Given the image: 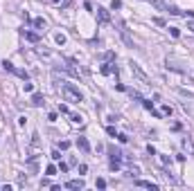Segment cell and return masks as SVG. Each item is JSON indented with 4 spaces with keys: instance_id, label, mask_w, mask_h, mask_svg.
<instances>
[{
    "instance_id": "ba28073f",
    "label": "cell",
    "mask_w": 194,
    "mask_h": 191,
    "mask_svg": "<svg viewBox=\"0 0 194 191\" xmlns=\"http://www.w3.org/2000/svg\"><path fill=\"white\" fill-rule=\"evenodd\" d=\"M66 187H68V189H84V182H81V180H68Z\"/></svg>"
},
{
    "instance_id": "cb8c5ba5",
    "label": "cell",
    "mask_w": 194,
    "mask_h": 191,
    "mask_svg": "<svg viewBox=\"0 0 194 191\" xmlns=\"http://www.w3.org/2000/svg\"><path fill=\"white\" fill-rule=\"evenodd\" d=\"M163 115H172V108H169V106H163Z\"/></svg>"
},
{
    "instance_id": "ac0fdd59",
    "label": "cell",
    "mask_w": 194,
    "mask_h": 191,
    "mask_svg": "<svg viewBox=\"0 0 194 191\" xmlns=\"http://www.w3.org/2000/svg\"><path fill=\"white\" fill-rule=\"evenodd\" d=\"M45 173H48V175H54V173H56V166H54V164H50L48 169H45Z\"/></svg>"
},
{
    "instance_id": "52a82bcc",
    "label": "cell",
    "mask_w": 194,
    "mask_h": 191,
    "mask_svg": "<svg viewBox=\"0 0 194 191\" xmlns=\"http://www.w3.org/2000/svg\"><path fill=\"white\" fill-rule=\"evenodd\" d=\"M108 153H111V160H122V151L115 146H108Z\"/></svg>"
},
{
    "instance_id": "8fae6325",
    "label": "cell",
    "mask_w": 194,
    "mask_h": 191,
    "mask_svg": "<svg viewBox=\"0 0 194 191\" xmlns=\"http://www.w3.org/2000/svg\"><path fill=\"white\" fill-rule=\"evenodd\" d=\"M183 146L187 148V153H194V144H192L190 137H183Z\"/></svg>"
},
{
    "instance_id": "277c9868",
    "label": "cell",
    "mask_w": 194,
    "mask_h": 191,
    "mask_svg": "<svg viewBox=\"0 0 194 191\" xmlns=\"http://www.w3.org/2000/svg\"><path fill=\"white\" fill-rule=\"evenodd\" d=\"M149 2H151L158 11H169V5L165 2V0H149Z\"/></svg>"
},
{
    "instance_id": "5bb4252c",
    "label": "cell",
    "mask_w": 194,
    "mask_h": 191,
    "mask_svg": "<svg viewBox=\"0 0 194 191\" xmlns=\"http://www.w3.org/2000/svg\"><path fill=\"white\" fill-rule=\"evenodd\" d=\"M2 68H5V72H16V68L11 65L9 61H2Z\"/></svg>"
},
{
    "instance_id": "3957f363",
    "label": "cell",
    "mask_w": 194,
    "mask_h": 191,
    "mask_svg": "<svg viewBox=\"0 0 194 191\" xmlns=\"http://www.w3.org/2000/svg\"><path fill=\"white\" fill-rule=\"evenodd\" d=\"M77 146H79L81 153H90V144H88L86 137H77Z\"/></svg>"
},
{
    "instance_id": "4316f807",
    "label": "cell",
    "mask_w": 194,
    "mask_h": 191,
    "mask_svg": "<svg viewBox=\"0 0 194 191\" xmlns=\"http://www.w3.org/2000/svg\"><path fill=\"white\" fill-rule=\"evenodd\" d=\"M187 30H190V32H194V20H190V23H187Z\"/></svg>"
},
{
    "instance_id": "e0dca14e",
    "label": "cell",
    "mask_w": 194,
    "mask_h": 191,
    "mask_svg": "<svg viewBox=\"0 0 194 191\" xmlns=\"http://www.w3.org/2000/svg\"><path fill=\"white\" fill-rule=\"evenodd\" d=\"M54 40H56L59 45H63V43H66V36H63V34H56V36H54Z\"/></svg>"
},
{
    "instance_id": "d4e9b609",
    "label": "cell",
    "mask_w": 194,
    "mask_h": 191,
    "mask_svg": "<svg viewBox=\"0 0 194 191\" xmlns=\"http://www.w3.org/2000/svg\"><path fill=\"white\" fill-rule=\"evenodd\" d=\"M50 155H52V160H61V155H59V151H52V153H50Z\"/></svg>"
},
{
    "instance_id": "484cf974",
    "label": "cell",
    "mask_w": 194,
    "mask_h": 191,
    "mask_svg": "<svg viewBox=\"0 0 194 191\" xmlns=\"http://www.w3.org/2000/svg\"><path fill=\"white\" fill-rule=\"evenodd\" d=\"M59 113H63V115H68L70 110H68V106H59Z\"/></svg>"
},
{
    "instance_id": "5b68a950",
    "label": "cell",
    "mask_w": 194,
    "mask_h": 191,
    "mask_svg": "<svg viewBox=\"0 0 194 191\" xmlns=\"http://www.w3.org/2000/svg\"><path fill=\"white\" fill-rule=\"evenodd\" d=\"M43 103H45L43 95H41V92H34V95H32V106H43Z\"/></svg>"
},
{
    "instance_id": "44dd1931",
    "label": "cell",
    "mask_w": 194,
    "mask_h": 191,
    "mask_svg": "<svg viewBox=\"0 0 194 191\" xmlns=\"http://www.w3.org/2000/svg\"><path fill=\"white\" fill-rule=\"evenodd\" d=\"M59 146H61V151H66V148H70V142H66V140H63V142L59 144Z\"/></svg>"
},
{
    "instance_id": "2e32d148",
    "label": "cell",
    "mask_w": 194,
    "mask_h": 191,
    "mask_svg": "<svg viewBox=\"0 0 194 191\" xmlns=\"http://www.w3.org/2000/svg\"><path fill=\"white\" fill-rule=\"evenodd\" d=\"M95 187H97V189H104V187H106V180H104V178H97Z\"/></svg>"
},
{
    "instance_id": "7a4b0ae2",
    "label": "cell",
    "mask_w": 194,
    "mask_h": 191,
    "mask_svg": "<svg viewBox=\"0 0 194 191\" xmlns=\"http://www.w3.org/2000/svg\"><path fill=\"white\" fill-rule=\"evenodd\" d=\"M131 72H133V74H135V77H138L140 81H145V83H147V85H151V79H149V77H147V72H145V70H142V68L138 65V63H131Z\"/></svg>"
},
{
    "instance_id": "7402d4cb",
    "label": "cell",
    "mask_w": 194,
    "mask_h": 191,
    "mask_svg": "<svg viewBox=\"0 0 194 191\" xmlns=\"http://www.w3.org/2000/svg\"><path fill=\"white\" fill-rule=\"evenodd\" d=\"M111 7H113V9H120V7H122V2H120V0H113Z\"/></svg>"
},
{
    "instance_id": "d6986e66",
    "label": "cell",
    "mask_w": 194,
    "mask_h": 191,
    "mask_svg": "<svg viewBox=\"0 0 194 191\" xmlns=\"http://www.w3.org/2000/svg\"><path fill=\"white\" fill-rule=\"evenodd\" d=\"M169 34H172V36H174V38H178V36H181V32H178V30H176V27H169Z\"/></svg>"
},
{
    "instance_id": "6da1fadb",
    "label": "cell",
    "mask_w": 194,
    "mask_h": 191,
    "mask_svg": "<svg viewBox=\"0 0 194 191\" xmlns=\"http://www.w3.org/2000/svg\"><path fill=\"white\" fill-rule=\"evenodd\" d=\"M61 95H63V99L70 101V103H81L84 101V95L75 88V85H70V83H63V85H61Z\"/></svg>"
},
{
    "instance_id": "30bf717a",
    "label": "cell",
    "mask_w": 194,
    "mask_h": 191,
    "mask_svg": "<svg viewBox=\"0 0 194 191\" xmlns=\"http://www.w3.org/2000/svg\"><path fill=\"white\" fill-rule=\"evenodd\" d=\"M23 38H25V40H32V43H38V36H36V34L25 32V30H23Z\"/></svg>"
},
{
    "instance_id": "9a60e30c",
    "label": "cell",
    "mask_w": 194,
    "mask_h": 191,
    "mask_svg": "<svg viewBox=\"0 0 194 191\" xmlns=\"http://www.w3.org/2000/svg\"><path fill=\"white\" fill-rule=\"evenodd\" d=\"M70 119L75 121V124H81V121H84V117H81V115H77V113H72V115H70Z\"/></svg>"
},
{
    "instance_id": "7c38bea8",
    "label": "cell",
    "mask_w": 194,
    "mask_h": 191,
    "mask_svg": "<svg viewBox=\"0 0 194 191\" xmlns=\"http://www.w3.org/2000/svg\"><path fill=\"white\" fill-rule=\"evenodd\" d=\"M113 70H115V65H113V63H106V65H102V74H111Z\"/></svg>"
},
{
    "instance_id": "603a6c76",
    "label": "cell",
    "mask_w": 194,
    "mask_h": 191,
    "mask_svg": "<svg viewBox=\"0 0 194 191\" xmlns=\"http://www.w3.org/2000/svg\"><path fill=\"white\" fill-rule=\"evenodd\" d=\"M59 171H61V173L68 171V164H66V162H61V164H59Z\"/></svg>"
},
{
    "instance_id": "4fadbf2b",
    "label": "cell",
    "mask_w": 194,
    "mask_h": 191,
    "mask_svg": "<svg viewBox=\"0 0 194 191\" xmlns=\"http://www.w3.org/2000/svg\"><path fill=\"white\" fill-rule=\"evenodd\" d=\"M34 27H38V30H45V20H43V18H34Z\"/></svg>"
},
{
    "instance_id": "ffe728a7",
    "label": "cell",
    "mask_w": 194,
    "mask_h": 191,
    "mask_svg": "<svg viewBox=\"0 0 194 191\" xmlns=\"http://www.w3.org/2000/svg\"><path fill=\"white\" fill-rule=\"evenodd\" d=\"M117 140H120V142H122V144H124V142H129V137H127V135H124V133H120V135H117Z\"/></svg>"
},
{
    "instance_id": "8992f818",
    "label": "cell",
    "mask_w": 194,
    "mask_h": 191,
    "mask_svg": "<svg viewBox=\"0 0 194 191\" xmlns=\"http://www.w3.org/2000/svg\"><path fill=\"white\" fill-rule=\"evenodd\" d=\"M135 184H138V187H147V189H151V191H158V184L147 182V180H135Z\"/></svg>"
},
{
    "instance_id": "9c48e42d",
    "label": "cell",
    "mask_w": 194,
    "mask_h": 191,
    "mask_svg": "<svg viewBox=\"0 0 194 191\" xmlns=\"http://www.w3.org/2000/svg\"><path fill=\"white\" fill-rule=\"evenodd\" d=\"M97 16H99V18L104 20V23H106V20H111V16H108V11H106L104 7H97Z\"/></svg>"
}]
</instances>
